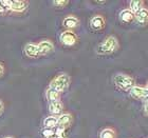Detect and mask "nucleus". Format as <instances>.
Instances as JSON below:
<instances>
[{
  "label": "nucleus",
  "mask_w": 148,
  "mask_h": 138,
  "mask_svg": "<svg viewBox=\"0 0 148 138\" xmlns=\"http://www.w3.org/2000/svg\"><path fill=\"white\" fill-rule=\"evenodd\" d=\"M50 138H57L56 136H52V137H50Z\"/></svg>",
  "instance_id": "a878e982"
},
{
  "label": "nucleus",
  "mask_w": 148,
  "mask_h": 138,
  "mask_svg": "<svg viewBox=\"0 0 148 138\" xmlns=\"http://www.w3.org/2000/svg\"><path fill=\"white\" fill-rule=\"evenodd\" d=\"M69 3V1H66V0H58V1H53V4L56 6H65Z\"/></svg>",
  "instance_id": "aec40b11"
},
{
  "label": "nucleus",
  "mask_w": 148,
  "mask_h": 138,
  "mask_svg": "<svg viewBox=\"0 0 148 138\" xmlns=\"http://www.w3.org/2000/svg\"><path fill=\"white\" fill-rule=\"evenodd\" d=\"M70 81H71V79H70L69 75H67V74H60V75L56 76L51 81L50 88H52V89L58 91L59 93H62L69 86Z\"/></svg>",
  "instance_id": "7ed1b4c3"
},
{
  "label": "nucleus",
  "mask_w": 148,
  "mask_h": 138,
  "mask_svg": "<svg viewBox=\"0 0 148 138\" xmlns=\"http://www.w3.org/2000/svg\"><path fill=\"white\" fill-rule=\"evenodd\" d=\"M117 48H119V42L116 38L113 36H109L101 44H99L96 52L101 55H107V54H111L114 51H116Z\"/></svg>",
  "instance_id": "f257e3e1"
},
{
  "label": "nucleus",
  "mask_w": 148,
  "mask_h": 138,
  "mask_svg": "<svg viewBox=\"0 0 148 138\" xmlns=\"http://www.w3.org/2000/svg\"><path fill=\"white\" fill-rule=\"evenodd\" d=\"M90 25H91V28H92L93 30L99 31V30H102V29L105 27V19H104L103 16L96 15L90 20Z\"/></svg>",
  "instance_id": "0eeeda50"
},
{
  "label": "nucleus",
  "mask_w": 148,
  "mask_h": 138,
  "mask_svg": "<svg viewBox=\"0 0 148 138\" xmlns=\"http://www.w3.org/2000/svg\"><path fill=\"white\" fill-rule=\"evenodd\" d=\"M60 41L65 46H74L77 42V36L72 31H65L60 35Z\"/></svg>",
  "instance_id": "20e7f679"
},
{
  "label": "nucleus",
  "mask_w": 148,
  "mask_h": 138,
  "mask_svg": "<svg viewBox=\"0 0 148 138\" xmlns=\"http://www.w3.org/2000/svg\"><path fill=\"white\" fill-rule=\"evenodd\" d=\"M43 126H45V128H49V129L55 128L57 126V118L54 116L47 117L46 119H45V121H43Z\"/></svg>",
  "instance_id": "dca6fc26"
},
{
  "label": "nucleus",
  "mask_w": 148,
  "mask_h": 138,
  "mask_svg": "<svg viewBox=\"0 0 148 138\" xmlns=\"http://www.w3.org/2000/svg\"><path fill=\"white\" fill-rule=\"evenodd\" d=\"M41 134L43 135V137L46 138H50L54 136V131L52 129H49V128H45V129L41 131Z\"/></svg>",
  "instance_id": "6ab92c4d"
},
{
  "label": "nucleus",
  "mask_w": 148,
  "mask_h": 138,
  "mask_svg": "<svg viewBox=\"0 0 148 138\" xmlns=\"http://www.w3.org/2000/svg\"><path fill=\"white\" fill-rule=\"evenodd\" d=\"M129 5L130 12L132 13V14H136L143 7V1H130Z\"/></svg>",
  "instance_id": "f3484780"
},
{
  "label": "nucleus",
  "mask_w": 148,
  "mask_h": 138,
  "mask_svg": "<svg viewBox=\"0 0 148 138\" xmlns=\"http://www.w3.org/2000/svg\"><path fill=\"white\" fill-rule=\"evenodd\" d=\"M28 7V1H11L10 10L17 13H21Z\"/></svg>",
  "instance_id": "1a4fd4ad"
},
{
  "label": "nucleus",
  "mask_w": 148,
  "mask_h": 138,
  "mask_svg": "<svg viewBox=\"0 0 148 138\" xmlns=\"http://www.w3.org/2000/svg\"><path fill=\"white\" fill-rule=\"evenodd\" d=\"M101 138H115V132L112 129H105L101 132Z\"/></svg>",
  "instance_id": "a211bd4d"
},
{
  "label": "nucleus",
  "mask_w": 148,
  "mask_h": 138,
  "mask_svg": "<svg viewBox=\"0 0 148 138\" xmlns=\"http://www.w3.org/2000/svg\"><path fill=\"white\" fill-rule=\"evenodd\" d=\"M113 82L119 89L123 90V91H128L132 86H134L133 79L126 74H116L113 77Z\"/></svg>",
  "instance_id": "f03ea898"
},
{
  "label": "nucleus",
  "mask_w": 148,
  "mask_h": 138,
  "mask_svg": "<svg viewBox=\"0 0 148 138\" xmlns=\"http://www.w3.org/2000/svg\"><path fill=\"white\" fill-rule=\"evenodd\" d=\"M37 48H38V51H39V55H47L51 53L54 50V46L53 43L49 40H43L41 42H39L37 44Z\"/></svg>",
  "instance_id": "423d86ee"
},
{
  "label": "nucleus",
  "mask_w": 148,
  "mask_h": 138,
  "mask_svg": "<svg viewBox=\"0 0 148 138\" xmlns=\"http://www.w3.org/2000/svg\"><path fill=\"white\" fill-rule=\"evenodd\" d=\"M64 110V105L60 100H56V101H51L49 104V111L50 113L53 115H58Z\"/></svg>",
  "instance_id": "9d476101"
},
{
  "label": "nucleus",
  "mask_w": 148,
  "mask_h": 138,
  "mask_svg": "<svg viewBox=\"0 0 148 138\" xmlns=\"http://www.w3.org/2000/svg\"><path fill=\"white\" fill-rule=\"evenodd\" d=\"M145 89H146V90H147V91H148V83H147V86H146V88H145Z\"/></svg>",
  "instance_id": "393cba45"
},
{
  "label": "nucleus",
  "mask_w": 148,
  "mask_h": 138,
  "mask_svg": "<svg viewBox=\"0 0 148 138\" xmlns=\"http://www.w3.org/2000/svg\"><path fill=\"white\" fill-rule=\"evenodd\" d=\"M72 122V116L70 114H62L57 118V124L58 126H62V128H67L71 124Z\"/></svg>",
  "instance_id": "ddd939ff"
},
{
  "label": "nucleus",
  "mask_w": 148,
  "mask_h": 138,
  "mask_svg": "<svg viewBox=\"0 0 148 138\" xmlns=\"http://www.w3.org/2000/svg\"><path fill=\"white\" fill-rule=\"evenodd\" d=\"M5 11H6V9L2 5V3H1V1H0V14H1V13H4Z\"/></svg>",
  "instance_id": "4be33fe9"
},
{
  "label": "nucleus",
  "mask_w": 148,
  "mask_h": 138,
  "mask_svg": "<svg viewBox=\"0 0 148 138\" xmlns=\"http://www.w3.org/2000/svg\"><path fill=\"white\" fill-rule=\"evenodd\" d=\"M2 110H3V103H2V101L0 100V113L2 112Z\"/></svg>",
  "instance_id": "b1692460"
},
{
  "label": "nucleus",
  "mask_w": 148,
  "mask_h": 138,
  "mask_svg": "<svg viewBox=\"0 0 148 138\" xmlns=\"http://www.w3.org/2000/svg\"><path fill=\"white\" fill-rule=\"evenodd\" d=\"M25 55L30 57V58H36V57L39 56L38 48H37L36 44H33V43H28L25 46Z\"/></svg>",
  "instance_id": "6e6552de"
},
{
  "label": "nucleus",
  "mask_w": 148,
  "mask_h": 138,
  "mask_svg": "<svg viewBox=\"0 0 148 138\" xmlns=\"http://www.w3.org/2000/svg\"><path fill=\"white\" fill-rule=\"evenodd\" d=\"M3 72H4V68H3L2 65H0V77L3 75Z\"/></svg>",
  "instance_id": "5701e85b"
},
{
  "label": "nucleus",
  "mask_w": 148,
  "mask_h": 138,
  "mask_svg": "<svg viewBox=\"0 0 148 138\" xmlns=\"http://www.w3.org/2000/svg\"><path fill=\"white\" fill-rule=\"evenodd\" d=\"M46 96L48 100L51 101H56V100H59V97H60V93L58 91H56V90L52 89V88H49V89L47 90L46 92Z\"/></svg>",
  "instance_id": "2eb2a0df"
},
{
  "label": "nucleus",
  "mask_w": 148,
  "mask_h": 138,
  "mask_svg": "<svg viewBox=\"0 0 148 138\" xmlns=\"http://www.w3.org/2000/svg\"><path fill=\"white\" fill-rule=\"evenodd\" d=\"M79 21H78V19L76 17H74V16H68V17H66L64 19V21H62V24L64 27L69 30H72V29H75L78 25Z\"/></svg>",
  "instance_id": "f8f14e48"
},
{
  "label": "nucleus",
  "mask_w": 148,
  "mask_h": 138,
  "mask_svg": "<svg viewBox=\"0 0 148 138\" xmlns=\"http://www.w3.org/2000/svg\"><path fill=\"white\" fill-rule=\"evenodd\" d=\"M120 19L124 23H130L134 19V14H132L129 10H124L120 14Z\"/></svg>",
  "instance_id": "4468645a"
},
{
  "label": "nucleus",
  "mask_w": 148,
  "mask_h": 138,
  "mask_svg": "<svg viewBox=\"0 0 148 138\" xmlns=\"http://www.w3.org/2000/svg\"><path fill=\"white\" fill-rule=\"evenodd\" d=\"M134 17H136V19L138 20L139 23H141V24H146L148 22V9L142 7L136 14H134Z\"/></svg>",
  "instance_id": "9b49d317"
},
{
  "label": "nucleus",
  "mask_w": 148,
  "mask_h": 138,
  "mask_svg": "<svg viewBox=\"0 0 148 138\" xmlns=\"http://www.w3.org/2000/svg\"><path fill=\"white\" fill-rule=\"evenodd\" d=\"M130 95L132 96L133 98L136 99H141V98H147L148 97V91L145 88L142 86H132L130 89Z\"/></svg>",
  "instance_id": "39448f33"
},
{
  "label": "nucleus",
  "mask_w": 148,
  "mask_h": 138,
  "mask_svg": "<svg viewBox=\"0 0 148 138\" xmlns=\"http://www.w3.org/2000/svg\"><path fill=\"white\" fill-rule=\"evenodd\" d=\"M144 111H145V113L148 115V97L145 98V101H144Z\"/></svg>",
  "instance_id": "412c9836"
},
{
  "label": "nucleus",
  "mask_w": 148,
  "mask_h": 138,
  "mask_svg": "<svg viewBox=\"0 0 148 138\" xmlns=\"http://www.w3.org/2000/svg\"><path fill=\"white\" fill-rule=\"evenodd\" d=\"M5 138H13V137H5Z\"/></svg>",
  "instance_id": "bb28decb"
}]
</instances>
